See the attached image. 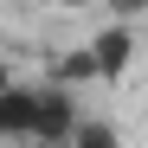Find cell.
Instances as JSON below:
<instances>
[{
	"label": "cell",
	"mask_w": 148,
	"mask_h": 148,
	"mask_svg": "<svg viewBox=\"0 0 148 148\" xmlns=\"http://www.w3.org/2000/svg\"><path fill=\"white\" fill-rule=\"evenodd\" d=\"M52 7H64V13H84V7H97V0H52Z\"/></svg>",
	"instance_id": "cell-7"
},
{
	"label": "cell",
	"mask_w": 148,
	"mask_h": 148,
	"mask_svg": "<svg viewBox=\"0 0 148 148\" xmlns=\"http://www.w3.org/2000/svg\"><path fill=\"white\" fill-rule=\"evenodd\" d=\"M13 84V64H7V52H0V90H7Z\"/></svg>",
	"instance_id": "cell-8"
},
{
	"label": "cell",
	"mask_w": 148,
	"mask_h": 148,
	"mask_svg": "<svg viewBox=\"0 0 148 148\" xmlns=\"http://www.w3.org/2000/svg\"><path fill=\"white\" fill-rule=\"evenodd\" d=\"M71 129H77V90L64 84H39V103H32V135L26 142H71Z\"/></svg>",
	"instance_id": "cell-1"
},
{
	"label": "cell",
	"mask_w": 148,
	"mask_h": 148,
	"mask_svg": "<svg viewBox=\"0 0 148 148\" xmlns=\"http://www.w3.org/2000/svg\"><path fill=\"white\" fill-rule=\"evenodd\" d=\"M32 103H39V84H7L0 90V142H26L32 135Z\"/></svg>",
	"instance_id": "cell-3"
},
{
	"label": "cell",
	"mask_w": 148,
	"mask_h": 148,
	"mask_svg": "<svg viewBox=\"0 0 148 148\" xmlns=\"http://www.w3.org/2000/svg\"><path fill=\"white\" fill-rule=\"evenodd\" d=\"M90 58H97V77H103V84H122V77H129V64H135V32H129V19L90 32Z\"/></svg>",
	"instance_id": "cell-2"
},
{
	"label": "cell",
	"mask_w": 148,
	"mask_h": 148,
	"mask_svg": "<svg viewBox=\"0 0 148 148\" xmlns=\"http://www.w3.org/2000/svg\"><path fill=\"white\" fill-rule=\"evenodd\" d=\"M116 7V19H135V13H148V0H110Z\"/></svg>",
	"instance_id": "cell-6"
},
{
	"label": "cell",
	"mask_w": 148,
	"mask_h": 148,
	"mask_svg": "<svg viewBox=\"0 0 148 148\" xmlns=\"http://www.w3.org/2000/svg\"><path fill=\"white\" fill-rule=\"evenodd\" d=\"M71 142H84V148H116V122H97V116H77V129H71Z\"/></svg>",
	"instance_id": "cell-5"
},
{
	"label": "cell",
	"mask_w": 148,
	"mask_h": 148,
	"mask_svg": "<svg viewBox=\"0 0 148 148\" xmlns=\"http://www.w3.org/2000/svg\"><path fill=\"white\" fill-rule=\"evenodd\" d=\"M52 84H64V90L103 84V77H97V58H90V45H71V52H58V58H52Z\"/></svg>",
	"instance_id": "cell-4"
}]
</instances>
